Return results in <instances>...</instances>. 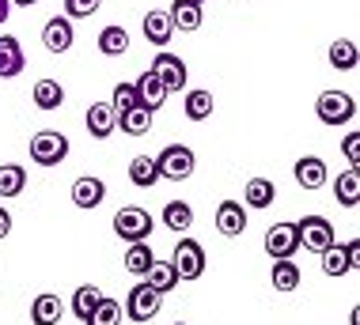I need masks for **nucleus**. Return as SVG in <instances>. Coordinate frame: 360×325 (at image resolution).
Returning a JSON list of instances; mask_svg holds the SVG:
<instances>
[{
  "instance_id": "nucleus-8",
  "label": "nucleus",
  "mask_w": 360,
  "mask_h": 325,
  "mask_svg": "<svg viewBox=\"0 0 360 325\" xmlns=\"http://www.w3.org/2000/svg\"><path fill=\"white\" fill-rule=\"evenodd\" d=\"M163 307V295L152 291L148 284H137L129 295H125V318L129 321H152Z\"/></svg>"
},
{
  "instance_id": "nucleus-38",
  "label": "nucleus",
  "mask_w": 360,
  "mask_h": 325,
  "mask_svg": "<svg viewBox=\"0 0 360 325\" xmlns=\"http://www.w3.org/2000/svg\"><path fill=\"white\" fill-rule=\"evenodd\" d=\"M342 152H345V159L353 163V166L360 163V133H349V136H345V140H342Z\"/></svg>"
},
{
  "instance_id": "nucleus-20",
  "label": "nucleus",
  "mask_w": 360,
  "mask_h": 325,
  "mask_svg": "<svg viewBox=\"0 0 360 325\" xmlns=\"http://www.w3.org/2000/svg\"><path fill=\"white\" fill-rule=\"evenodd\" d=\"M334 197H338V204H345V208H356L360 204V171L356 166H349V171H342L334 178Z\"/></svg>"
},
{
  "instance_id": "nucleus-2",
  "label": "nucleus",
  "mask_w": 360,
  "mask_h": 325,
  "mask_svg": "<svg viewBox=\"0 0 360 325\" xmlns=\"http://www.w3.org/2000/svg\"><path fill=\"white\" fill-rule=\"evenodd\" d=\"M315 114H319V121H323V125L338 129V125L353 121L356 102H353V95H349V91H323V95H319V102H315Z\"/></svg>"
},
{
  "instance_id": "nucleus-1",
  "label": "nucleus",
  "mask_w": 360,
  "mask_h": 325,
  "mask_svg": "<svg viewBox=\"0 0 360 325\" xmlns=\"http://www.w3.org/2000/svg\"><path fill=\"white\" fill-rule=\"evenodd\" d=\"M152 215L137 208V204H125V208H118V215H114V234L129 246V242H148V234H152Z\"/></svg>"
},
{
  "instance_id": "nucleus-6",
  "label": "nucleus",
  "mask_w": 360,
  "mask_h": 325,
  "mask_svg": "<svg viewBox=\"0 0 360 325\" xmlns=\"http://www.w3.org/2000/svg\"><path fill=\"white\" fill-rule=\"evenodd\" d=\"M296 234H300V246H307L311 253H323L334 239V223L326 220V215H304V220L296 223Z\"/></svg>"
},
{
  "instance_id": "nucleus-9",
  "label": "nucleus",
  "mask_w": 360,
  "mask_h": 325,
  "mask_svg": "<svg viewBox=\"0 0 360 325\" xmlns=\"http://www.w3.org/2000/svg\"><path fill=\"white\" fill-rule=\"evenodd\" d=\"M262 246H266V253H269L274 261H285V258H292V253L300 250L296 223H274V227L266 231V239H262Z\"/></svg>"
},
{
  "instance_id": "nucleus-4",
  "label": "nucleus",
  "mask_w": 360,
  "mask_h": 325,
  "mask_svg": "<svg viewBox=\"0 0 360 325\" xmlns=\"http://www.w3.org/2000/svg\"><path fill=\"white\" fill-rule=\"evenodd\" d=\"M171 269H174V277H179V284L182 280H198L201 272H205V246H201L198 239H179Z\"/></svg>"
},
{
  "instance_id": "nucleus-24",
  "label": "nucleus",
  "mask_w": 360,
  "mask_h": 325,
  "mask_svg": "<svg viewBox=\"0 0 360 325\" xmlns=\"http://www.w3.org/2000/svg\"><path fill=\"white\" fill-rule=\"evenodd\" d=\"M152 261H155V250L148 242H129V246H125V272L144 277V272L152 269Z\"/></svg>"
},
{
  "instance_id": "nucleus-12",
  "label": "nucleus",
  "mask_w": 360,
  "mask_h": 325,
  "mask_svg": "<svg viewBox=\"0 0 360 325\" xmlns=\"http://www.w3.org/2000/svg\"><path fill=\"white\" fill-rule=\"evenodd\" d=\"M103 201H106V185H103V178H95V174H84V178L72 182V204H76V208L91 212V208H99Z\"/></svg>"
},
{
  "instance_id": "nucleus-43",
  "label": "nucleus",
  "mask_w": 360,
  "mask_h": 325,
  "mask_svg": "<svg viewBox=\"0 0 360 325\" xmlns=\"http://www.w3.org/2000/svg\"><path fill=\"white\" fill-rule=\"evenodd\" d=\"M174 325H186V321H174Z\"/></svg>"
},
{
  "instance_id": "nucleus-3",
  "label": "nucleus",
  "mask_w": 360,
  "mask_h": 325,
  "mask_svg": "<svg viewBox=\"0 0 360 325\" xmlns=\"http://www.w3.org/2000/svg\"><path fill=\"white\" fill-rule=\"evenodd\" d=\"M155 166H160V178L167 182H186L193 174V166H198V159H193V152L186 144H167L160 155H155Z\"/></svg>"
},
{
  "instance_id": "nucleus-23",
  "label": "nucleus",
  "mask_w": 360,
  "mask_h": 325,
  "mask_svg": "<svg viewBox=\"0 0 360 325\" xmlns=\"http://www.w3.org/2000/svg\"><path fill=\"white\" fill-rule=\"evenodd\" d=\"M129 182L137 185V190H152V185L160 182V166H155V155H137V159L129 163Z\"/></svg>"
},
{
  "instance_id": "nucleus-40",
  "label": "nucleus",
  "mask_w": 360,
  "mask_h": 325,
  "mask_svg": "<svg viewBox=\"0 0 360 325\" xmlns=\"http://www.w3.org/2000/svg\"><path fill=\"white\" fill-rule=\"evenodd\" d=\"M8 15H12V0H0V23H4Z\"/></svg>"
},
{
  "instance_id": "nucleus-32",
  "label": "nucleus",
  "mask_w": 360,
  "mask_h": 325,
  "mask_svg": "<svg viewBox=\"0 0 360 325\" xmlns=\"http://www.w3.org/2000/svg\"><path fill=\"white\" fill-rule=\"evenodd\" d=\"M27 185V171L19 163H0V197H19Z\"/></svg>"
},
{
  "instance_id": "nucleus-5",
  "label": "nucleus",
  "mask_w": 360,
  "mask_h": 325,
  "mask_svg": "<svg viewBox=\"0 0 360 325\" xmlns=\"http://www.w3.org/2000/svg\"><path fill=\"white\" fill-rule=\"evenodd\" d=\"M65 155H69V136L65 133L42 129L31 136V159L38 166H57V163H65Z\"/></svg>"
},
{
  "instance_id": "nucleus-28",
  "label": "nucleus",
  "mask_w": 360,
  "mask_h": 325,
  "mask_svg": "<svg viewBox=\"0 0 360 325\" xmlns=\"http://www.w3.org/2000/svg\"><path fill=\"white\" fill-rule=\"evenodd\" d=\"M182 106H186V117H190V121H209L212 110H217V98L198 87V91H186V102H182Z\"/></svg>"
},
{
  "instance_id": "nucleus-14",
  "label": "nucleus",
  "mask_w": 360,
  "mask_h": 325,
  "mask_svg": "<svg viewBox=\"0 0 360 325\" xmlns=\"http://www.w3.org/2000/svg\"><path fill=\"white\" fill-rule=\"evenodd\" d=\"M27 57H23V46H19V38L4 34L0 38V80H15L19 72H23Z\"/></svg>"
},
{
  "instance_id": "nucleus-34",
  "label": "nucleus",
  "mask_w": 360,
  "mask_h": 325,
  "mask_svg": "<svg viewBox=\"0 0 360 325\" xmlns=\"http://www.w3.org/2000/svg\"><path fill=\"white\" fill-rule=\"evenodd\" d=\"M330 65L338 68V72H353L356 68V42H349V38H338V42H330Z\"/></svg>"
},
{
  "instance_id": "nucleus-27",
  "label": "nucleus",
  "mask_w": 360,
  "mask_h": 325,
  "mask_svg": "<svg viewBox=\"0 0 360 325\" xmlns=\"http://www.w3.org/2000/svg\"><path fill=\"white\" fill-rule=\"evenodd\" d=\"M300 265L292 261V258H285V261H274V272H269V284H274L277 291H296L300 288Z\"/></svg>"
},
{
  "instance_id": "nucleus-13",
  "label": "nucleus",
  "mask_w": 360,
  "mask_h": 325,
  "mask_svg": "<svg viewBox=\"0 0 360 325\" xmlns=\"http://www.w3.org/2000/svg\"><path fill=\"white\" fill-rule=\"evenodd\" d=\"M217 231L228 234V239H239V234L247 231V208H243L239 201H220V208H217Z\"/></svg>"
},
{
  "instance_id": "nucleus-42",
  "label": "nucleus",
  "mask_w": 360,
  "mask_h": 325,
  "mask_svg": "<svg viewBox=\"0 0 360 325\" xmlns=\"http://www.w3.org/2000/svg\"><path fill=\"white\" fill-rule=\"evenodd\" d=\"M193 4H205V0H193Z\"/></svg>"
},
{
  "instance_id": "nucleus-31",
  "label": "nucleus",
  "mask_w": 360,
  "mask_h": 325,
  "mask_svg": "<svg viewBox=\"0 0 360 325\" xmlns=\"http://www.w3.org/2000/svg\"><path fill=\"white\" fill-rule=\"evenodd\" d=\"M61 102H65V87L57 84V80L46 76V80L34 84V106H38V110H57Z\"/></svg>"
},
{
  "instance_id": "nucleus-19",
  "label": "nucleus",
  "mask_w": 360,
  "mask_h": 325,
  "mask_svg": "<svg viewBox=\"0 0 360 325\" xmlns=\"http://www.w3.org/2000/svg\"><path fill=\"white\" fill-rule=\"evenodd\" d=\"M133 87H137V98H141V106H148L152 114L160 110L163 102H167V87H163L160 80H155V72H141V76H137V84H133Z\"/></svg>"
},
{
  "instance_id": "nucleus-26",
  "label": "nucleus",
  "mask_w": 360,
  "mask_h": 325,
  "mask_svg": "<svg viewBox=\"0 0 360 325\" xmlns=\"http://www.w3.org/2000/svg\"><path fill=\"white\" fill-rule=\"evenodd\" d=\"M125 49H129V31H125V27H118V23L103 27V31H99V53L122 57Z\"/></svg>"
},
{
  "instance_id": "nucleus-15",
  "label": "nucleus",
  "mask_w": 360,
  "mask_h": 325,
  "mask_svg": "<svg viewBox=\"0 0 360 325\" xmlns=\"http://www.w3.org/2000/svg\"><path fill=\"white\" fill-rule=\"evenodd\" d=\"M84 121H87V133H91L95 140H106V136L114 133L118 114L110 110V102H91V106H87V114H84Z\"/></svg>"
},
{
  "instance_id": "nucleus-7",
  "label": "nucleus",
  "mask_w": 360,
  "mask_h": 325,
  "mask_svg": "<svg viewBox=\"0 0 360 325\" xmlns=\"http://www.w3.org/2000/svg\"><path fill=\"white\" fill-rule=\"evenodd\" d=\"M148 72H155V80H160L163 87H167V95L171 91H186V61L182 57H174V53H167V49H160L155 53V61H152V68Z\"/></svg>"
},
{
  "instance_id": "nucleus-17",
  "label": "nucleus",
  "mask_w": 360,
  "mask_h": 325,
  "mask_svg": "<svg viewBox=\"0 0 360 325\" xmlns=\"http://www.w3.org/2000/svg\"><path fill=\"white\" fill-rule=\"evenodd\" d=\"M167 19H171V27L174 31H186V34H193L201 27V4H193V0H174V4L167 8Z\"/></svg>"
},
{
  "instance_id": "nucleus-21",
  "label": "nucleus",
  "mask_w": 360,
  "mask_h": 325,
  "mask_svg": "<svg viewBox=\"0 0 360 325\" xmlns=\"http://www.w3.org/2000/svg\"><path fill=\"white\" fill-rule=\"evenodd\" d=\"M243 193H247V204H243V208H258V212L269 208V204L277 201V185L269 182V178H250Z\"/></svg>"
},
{
  "instance_id": "nucleus-18",
  "label": "nucleus",
  "mask_w": 360,
  "mask_h": 325,
  "mask_svg": "<svg viewBox=\"0 0 360 325\" xmlns=\"http://www.w3.org/2000/svg\"><path fill=\"white\" fill-rule=\"evenodd\" d=\"M141 31H144V38H148V42H152L155 49H167L171 34H174V27H171L167 12H144V23H141Z\"/></svg>"
},
{
  "instance_id": "nucleus-11",
  "label": "nucleus",
  "mask_w": 360,
  "mask_h": 325,
  "mask_svg": "<svg viewBox=\"0 0 360 325\" xmlns=\"http://www.w3.org/2000/svg\"><path fill=\"white\" fill-rule=\"evenodd\" d=\"M296 185L300 190H307V193H315V190H323V185L330 182V174H326V163L319 159V155H304V159H296Z\"/></svg>"
},
{
  "instance_id": "nucleus-29",
  "label": "nucleus",
  "mask_w": 360,
  "mask_h": 325,
  "mask_svg": "<svg viewBox=\"0 0 360 325\" xmlns=\"http://www.w3.org/2000/svg\"><path fill=\"white\" fill-rule=\"evenodd\" d=\"M144 284H148L152 291H160V295H167L174 284H179V277H174V269H171V261H152V269L141 277Z\"/></svg>"
},
{
  "instance_id": "nucleus-33",
  "label": "nucleus",
  "mask_w": 360,
  "mask_h": 325,
  "mask_svg": "<svg viewBox=\"0 0 360 325\" xmlns=\"http://www.w3.org/2000/svg\"><path fill=\"white\" fill-rule=\"evenodd\" d=\"M190 223H193V208L186 201H167L163 204V227H171V231H190Z\"/></svg>"
},
{
  "instance_id": "nucleus-10",
  "label": "nucleus",
  "mask_w": 360,
  "mask_h": 325,
  "mask_svg": "<svg viewBox=\"0 0 360 325\" xmlns=\"http://www.w3.org/2000/svg\"><path fill=\"white\" fill-rule=\"evenodd\" d=\"M42 42L50 53H69L72 42H76V31H72V19L69 15H53L50 23L42 27Z\"/></svg>"
},
{
  "instance_id": "nucleus-35",
  "label": "nucleus",
  "mask_w": 360,
  "mask_h": 325,
  "mask_svg": "<svg viewBox=\"0 0 360 325\" xmlns=\"http://www.w3.org/2000/svg\"><path fill=\"white\" fill-rule=\"evenodd\" d=\"M103 299V291H99V284H80V288H76L72 291V314H76V318H87V314H91L95 310V303H99Z\"/></svg>"
},
{
  "instance_id": "nucleus-39",
  "label": "nucleus",
  "mask_w": 360,
  "mask_h": 325,
  "mask_svg": "<svg viewBox=\"0 0 360 325\" xmlns=\"http://www.w3.org/2000/svg\"><path fill=\"white\" fill-rule=\"evenodd\" d=\"M12 234V215H8V208L0 204V239H8Z\"/></svg>"
},
{
  "instance_id": "nucleus-36",
  "label": "nucleus",
  "mask_w": 360,
  "mask_h": 325,
  "mask_svg": "<svg viewBox=\"0 0 360 325\" xmlns=\"http://www.w3.org/2000/svg\"><path fill=\"white\" fill-rule=\"evenodd\" d=\"M137 102H141V98H137V87H133V84H118V87H114V95H110V110L114 114H125L129 106H137Z\"/></svg>"
},
{
  "instance_id": "nucleus-30",
  "label": "nucleus",
  "mask_w": 360,
  "mask_h": 325,
  "mask_svg": "<svg viewBox=\"0 0 360 325\" xmlns=\"http://www.w3.org/2000/svg\"><path fill=\"white\" fill-rule=\"evenodd\" d=\"M122 318H125L122 303L118 299H106V295H103V299L95 303V310L84 318V325H122Z\"/></svg>"
},
{
  "instance_id": "nucleus-37",
  "label": "nucleus",
  "mask_w": 360,
  "mask_h": 325,
  "mask_svg": "<svg viewBox=\"0 0 360 325\" xmlns=\"http://www.w3.org/2000/svg\"><path fill=\"white\" fill-rule=\"evenodd\" d=\"M99 4L103 0H65V15L69 19H87V15L99 12Z\"/></svg>"
},
{
  "instance_id": "nucleus-16",
  "label": "nucleus",
  "mask_w": 360,
  "mask_h": 325,
  "mask_svg": "<svg viewBox=\"0 0 360 325\" xmlns=\"http://www.w3.org/2000/svg\"><path fill=\"white\" fill-rule=\"evenodd\" d=\"M61 314H65L61 295H53V291L34 295V303H31V321L34 325H57V321H61Z\"/></svg>"
},
{
  "instance_id": "nucleus-41",
  "label": "nucleus",
  "mask_w": 360,
  "mask_h": 325,
  "mask_svg": "<svg viewBox=\"0 0 360 325\" xmlns=\"http://www.w3.org/2000/svg\"><path fill=\"white\" fill-rule=\"evenodd\" d=\"M12 4H19V8H34L38 0H12Z\"/></svg>"
},
{
  "instance_id": "nucleus-25",
  "label": "nucleus",
  "mask_w": 360,
  "mask_h": 325,
  "mask_svg": "<svg viewBox=\"0 0 360 325\" xmlns=\"http://www.w3.org/2000/svg\"><path fill=\"white\" fill-rule=\"evenodd\" d=\"M349 269H353V258H349V250H345L342 242H330L326 250H323V272L338 280V277H345Z\"/></svg>"
},
{
  "instance_id": "nucleus-22",
  "label": "nucleus",
  "mask_w": 360,
  "mask_h": 325,
  "mask_svg": "<svg viewBox=\"0 0 360 325\" xmlns=\"http://www.w3.org/2000/svg\"><path fill=\"white\" fill-rule=\"evenodd\" d=\"M114 125H122L125 136H144V133L152 129V110L137 102V106H129L125 114H118V121H114Z\"/></svg>"
}]
</instances>
